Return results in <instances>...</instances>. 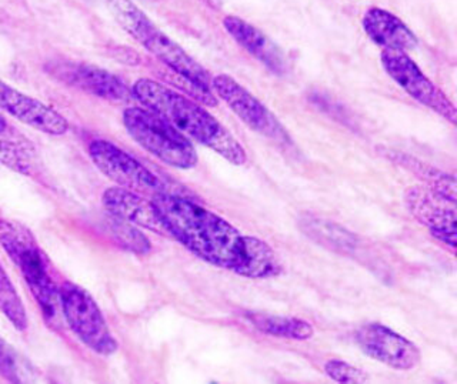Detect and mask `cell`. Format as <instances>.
I'll list each match as a JSON object with an SVG mask.
<instances>
[{"mask_svg": "<svg viewBox=\"0 0 457 384\" xmlns=\"http://www.w3.org/2000/svg\"><path fill=\"white\" fill-rule=\"evenodd\" d=\"M152 202L170 238L206 263L242 276L252 238L178 193H157Z\"/></svg>", "mask_w": 457, "mask_h": 384, "instance_id": "6da1fadb", "label": "cell"}, {"mask_svg": "<svg viewBox=\"0 0 457 384\" xmlns=\"http://www.w3.org/2000/svg\"><path fill=\"white\" fill-rule=\"evenodd\" d=\"M132 95L143 107L162 116L186 138L196 140L236 166L246 163V152L232 133L189 97L152 79L135 82Z\"/></svg>", "mask_w": 457, "mask_h": 384, "instance_id": "7a4b0ae2", "label": "cell"}, {"mask_svg": "<svg viewBox=\"0 0 457 384\" xmlns=\"http://www.w3.org/2000/svg\"><path fill=\"white\" fill-rule=\"evenodd\" d=\"M107 7L119 25L149 54L157 57L171 71L212 92L209 71L197 63L175 40L162 32L132 0H107Z\"/></svg>", "mask_w": 457, "mask_h": 384, "instance_id": "3957f363", "label": "cell"}, {"mask_svg": "<svg viewBox=\"0 0 457 384\" xmlns=\"http://www.w3.org/2000/svg\"><path fill=\"white\" fill-rule=\"evenodd\" d=\"M0 246L21 271L33 299L42 310L45 321H56L61 309L59 286L49 271V262L28 229L0 217Z\"/></svg>", "mask_w": 457, "mask_h": 384, "instance_id": "277c9868", "label": "cell"}, {"mask_svg": "<svg viewBox=\"0 0 457 384\" xmlns=\"http://www.w3.org/2000/svg\"><path fill=\"white\" fill-rule=\"evenodd\" d=\"M123 125L139 146L171 168H195L199 161L196 149L183 133L146 107H128Z\"/></svg>", "mask_w": 457, "mask_h": 384, "instance_id": "5b68a950", "label": "cell"}, {"mask_svg": "<svg viewBox=\"0 0 457 384\" xmlns=\"http://www.w3.org/2000/svg\"><path fill=\"white\" fill-rule=\"evenodd\" d=\"M62 314L76 338L99 356H112L119 349L99 305L85 288L64 281L59 286Z\"/></svg>", "mask_w": 457, "mask_h": 384, "instance_id": "8992f818", "label": "cell"}, {"mask_svg": "<svg viewBox=\"0 0 457 384\" xmlns=\"http://www.w3.org/2000/svg\"><path fill=\"white\" fill-rule=\"evenodd\" d=\"M87 152L93 164L120 188L152 197L157 193H170L159 176L109 140H93Z\"/></svg>", "mask_w": 457, "mask_h": 384, "instance_id": "52a82bcc", "label": "cell"}, {"mask_svg": "<svg viewBox=\"0 0 457 384\" xmlns=\"http://www.w3.org/2000/svg\"><path fill=\"white\" fill-rule=\"evenodd\" d=\"M386 73L419 104L432 109L442 118L456 125L457 112L452 100L421 71L406 52L382 50L380 54Z\"/></svg>", "mask_w": 457, "mask_h": 384, "instance_id": "ba28073f", "label": "cell"}, {"mask_svg": "<svg viewBox=\"0 0 457 384\" xmlns=\"http://www.w3.org/2000/svg\"><path fill=\"white\" fill-rule=\"evenodd\" d=\"M212 89L252 130L276 143L287 145L290 142L275 114L235 79L228 75L214 76L212 78Z\"/></svg>", "mask_w": 457, "mask_h": 384, "instance_id": "9c48e42d", "label": "cell"}, {"mask_svg": "<svg viewBox=\"0 0 457 384\" xmlns=\"http://www.w3.org/2000/svg\"><path fill=\"white\" fill-rule=\"evenodd\" d=\"M356 342L366 356L395 371H411L420 364L418 346L383 324L369 323L359 329Z\"/></svg>", "mask_w": 457, "mask_h": 384, "instance_id": "30bf717a", "label": "cell"}, {"mask_svg": "<svg viewBox=\"0 0 457 384\" xmlns=\"http://www.w3.org/2000/svg\"><path fill=\"white\" fill-rule=\"evenodd\" d=\"M404 202L414 219L425 224L436 240L454 250L457 240L456 203L450 202L426 186L409 188L404 192Z\"/></svg>", "mask_w": 457, "mask_h": 384, "instance_id": "8fae6325", "label": "cell"}, {"mask_svg": "<svg viewBox=\"0 0 457 384\" xmlns=\"http://www.w3.org/2000/svg\"><path fill=\"white\" fill-rule=\"evenodd\" d=\"M52 73L62 82L114 104H125L133 97L132 90L118 76L92 64L61 62L52 66Z\"/></svg>", "mask_w": 457, "mask_h": 384, "instance_id": "7c38bea8", "label": "cell"}, {"mask_svg": "<svg viewBox=\"0 0 457 384\" xmlns=\"http://www.w3.org/2000/svg\"><path fill=\"white\" fill-rule=\"evenodd\" d=\"M0 109L30 128L50 136L68 133L69 121L59 112L0 80Z\"/></svg>", "mask_w": 457, "mask_h": 384, "instance_id": "4fadbf2b", "label": "cell"}, {"mask_svg": "<svg viewBox=\"0 0 457 384\" xmlns=\"http://www.w3.org/2000/svg\"><path fill=\"white\" fill-rule=\"evenodd\" d=\"M102 203L107 213L140 228L154 231L157 235L169 236L161 216L152 199L140 193L132 192L120 186L104 190Z\"/></svg>", "mask_w": 457, "mask_h": 384, "instance_id": "5bb4252c", "label": "cell"}, {"mask_svg": "<svg viewBox=\"0 0 457 384\" xmlns=\"http://www.w3.org/2000/svg\"><path fill=\"white\" fill-rule=\"evenodd\" d=\"M226 32L232 36L237 45L252 54L254 59L263 63L269 71L276 75H283L287 71V62L282 50L271 42L268 36L259 29L247 23L237 16H226L223 19Z\"/></svg>", "mask_w": 457, "mask_h": 384, "instance_id": "9a60e30c", "label": "cell"}, {"mask_svg": "<svg viewBox=\"0 0 457 384\" xmlns=\"http://www.w3.org/2000/svg\"><path fill=\"white\" fill-rule=\"evenodd\" d=\"M361 26L371 42L383 47V50L407 52L418 46V38L407 28L406 23L380 7L369 9L364 13Z\"/></svg>", "mask_w": 457, "mask_h": 384, "instance_id": "2e32d148", "label": "cell"}, {"mask_svg": "<svg viewBox=\"0 0 457 384\" xmlns=\"http://www.w3.org/2000/svg\"><path fill=\"white\" fill-rule=\"evenodd\" d=\"M383 156L393 163L399 164L400 168L413 173L420 182L425 183L426 188L445 196L450 202L456 203V178L447 175L439 169L433 168L425 162L418 161L411 154L397 152V150L383 149Z\"/></svg>", "mask_w": 457, "mask_h": 384, "instance_id": "e0dca14e", "label": "cell"}, {"mask_svg": "<svg viewBox=\"0 0 457 384\" xmlns=\"http://www.w3.org/2000/svg\"><path fill=\"white\" fill-rule=\"evenodd\" d=\"M246 321L263 335L290 340H309L313 338L314 329L309 321L297 317L278 316V314L254 313L247 312Z\"/></svg>", "mask_w": 457, "mask_h": 384, "instance_id": "ac0fdd59", "label": "cell"}, {"mask_svg": "<svg viewBox=\"0 0 457 384\" xmlns=\"http://www.w3.org/2000/svg\"><path fill=\"white\" fill-rule=\"evenodd\" d=\"M0 312L7 321H11L16 330L26 331L29 321L25 305L21 302L18 290L14 288L2 263H0Z\"/></svg>", "mask_w": 457, "mask_h": 384, "instance_id": "d6986e66", "label": "cell"}, {"mask_svg": "<svg viewBox=\"0 0 457 384\" xmlns=\"http://www.w3.org/2000/svg\"><path fill=\"white\" fill-rule=\"evenodd\" d=\"M104 229H107L109 235L113 238V242L118 243L121 247H125L129 252L146 255L152 250L149 238L143 235L139 229L133 228L132 223L121 221L119 217L109 214Z\"/></svg>", "mask_w": 457, "mask_h": 384, "instance_id": "ffe728a7", "label": "cell"}, {"mask_svg": "<svg viewBox=\"0 0 457 384\" xmlns=\"http://www.w3.org/2000/svg\"><path fill=\"white\" fill-rule=\"evenodd\" d=\"M0 163L23 175L30 173L32 149L28 145H23L21 139H14L12 129L0 135Z\"/></svg>", "mask_w": 457, "mask_h": 384, "instance_id": "44dd1931", "label": "cell"}, {"mask_svg": "<svg viewBox=\"0 0 457 384\" xmlns=\"http://www.w3.org/2000/svg\"><path fill=\"white\" fill-rule=\"evenodd\" d=\"M325 371L328 378L337 383L363 384L369 381L368 374L342 360H328Z\"/></svg>", "mask_w": 457, "mask_h": 384, "instance_id": "7402d4cb", "label": "cell"}, {"mask_svg": "<svg viewBox=\"0 0 457 384\" xmlns=\"http://www.w3.org/2000/svg\"><path fill=\"white\" fill-rule=\"evenodd\" d=\"M0 374L11 381H21L18 363L14 359V353L6 345L4 338H0Z\"/></svg>", "mask_w": 457, "mask_h": 384, "instance_id": "603a6c76", "label": "cell"}, {"mask_svg": "<svg viewBox=\"0 0 457 384\" xmlns=\"http://www.w3.org/2000/svg\"><path fill=\"white\" fill-rule=\"evenodd\" d=\"M11 130V126L7 123L6 119L0 114V135H4V133L9 132Z\"/></svg>", "mask_w": 457, "mask_h": 384, "instance_id": "cb8c5ba5", "label": "cell"}]
</instances>
